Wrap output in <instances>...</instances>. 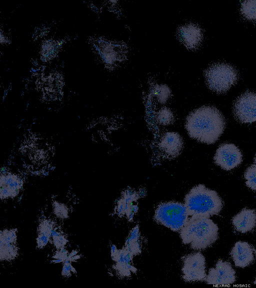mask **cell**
<instances>
[{
    "label": "cell",
    "instance_id": "obj_30",
    "mask_svg": "<svg viewBox=\"0 0 256 288\" xmlns=\"http://www.w3.org/2000/svg\"><path fill=\"white\" fill-rule=\"evenodd\" d=\"M254 284H256V279H255V280H254Z\"/></svg>",
    "mask_w": 256,
    "mask_h": 288
},
{
    "label": "cell",
    "instance_id": "obj_11",
    "mask_svg": "<svg viewBox=\"0 0 256 288\" xmlns=\"http://www.w3.org/2000/svg\"><path fill=\"white\" fill-rule=\"evenodd\" d=\"M176 37L188 48L194 50L198 47L202 42V31L196 24H187L178 28Z\"/></svg>",
    "mask_w": 256,
    "mask_h": 288
},
{
    "label": "cell",
    "instance_id": "obj_15",
    "mask_svg": "<svg viewBox=\"0 0 256 288\" xmlns=\"http://www.w3.org/2000/svg\"><path fill=\"white\" fill-rule=\"evenodd\" d=\"M234 229L241 233L252 231L256 228V212L253 209L244 208L232 218Z\"/></svg>",
    "mask_w": 256,
    "mask_h": 288
},
{
    "label": "cell",
    "instance_id": "obj_16",
    "mask_svg": "<svg viewBox=\"0 0 256 288\" xmlns=\"http://www.w3.org/2000/svg\"><path fill=\"white\" fill-rule=\"evenodd\" d=\"M22 186L20 178L12 173H4L0 176V198L2 200L15 197Z\"/></svg>",
    "mask_w": 256,
    "mask_h": 288
},
{
    "label": "cell",
    "instance_id": "obj_25",
    "mask_svg": "<svg viewBox=\"0 0 256 288\" xmlns=\"http://www.w3.org/2000/svg\"><path fill=\"white\" fill-rule=\"evenodd\" d=\"M51 237L52 243L58 250L64 248L68 242L63 234L56 230L52 231Z\"/></svg>",
    "mask_w": 256,
    "mask_h": 288
},
{
    "label": "cell",
    "instance_id": "obj_3",
    "mask_svg": "<svg viewBox=\"0 0 256 288\" xmlns=\"http://www.w3.org/2000/svg\"><path fill=\"white\" fill-rule=\"evenodd\" d=\"M218 228L212 220L191 217L180 231L182 242L199 250L212 246L218 238Z\"/></svg>",
    "mask_w": 256,
    "mask_h": 288
},
{
    "label": "cell",
    "instance_id": "obj_20",
    "mask_svg": "<svg viewBox=\"0 0 256 288\" xmlns=\"http://www.w3.org/2000/svg\"><path fill=\"white\" fill-rule=\"evenodd\" d=\"M246 184L248 187L256 190V164H253L248 166L244 174Z\"/></svg>",
    "mask_w": 256,
    "mask_h": 288
},
{
    "label": "cell",
    "instance_id": "obj_9",
    "mask_svg": "<svg viewBox=\"0 0 256 288\" xmlns=\"http://www.w3.org/2000/svg\"><path fill=\"white\" fill-rule=\"evenodd\" d=\"M111 257L115 262L112 268L117 275L121 278L129 277L138 270L134 266L132 260L134 256L124 246L118 249L114 245L111 246Z\"/></svg>",
    "mask_w": 256,
    "mask_h": 288
},
{
    "label": "cell",
    "instance_id": "obj_23",
    "mask_svg": "<svg viewBox=\"0 0 256 288\" xmlns=\"http://www.w3.org/2000/svg\"><path fill=\"white\" fill-rule=\"evenodd\" d=\"M152 94L159 102L164 103L170 96V92L169 88L166 85H156Z\"/></svg>",
    "mask_w": 256,
    "mask_h": 288
},
{
    "label": "cell",
    "instance_id": "obj_10",
    "mask_svg": "<svg viewBox=\"0 0 256 288\" xmlns=\"http://www.w3.org/2000/svg\"><path fill=\"white\" fill-rule=\"evenodd\" d=\"M205 280L208 284L230 285L236 280V272L229 262L219 260L215 267L209 270Z\"/></svg>",
    "mask_w": 256,
    "mask_h": 288
},
{
    "label": "cell",
    "instance_id": "obj_14",
    "mask_svg": "<svg viewBox=\"0 0 256 288\" xmlns=\"http://www.w3.org/2000/svg\"><path fill=\"white\" fill-rule=\"evenodd\" d=\"M183 146V140L179 134L176 132H167L162 137L159 147L162 154L168 158H174L180 152Z\"/></svg>",
    "mask_w": 256,
    "mask_h": 288
},
{
    "label": "cell",
    "instance_id": "obj_27",
    "mask_svg": "<svg viewBox=\"0 0 256 288\" xmlns=\"http://www.w3.org/2000/svg\"><path fill=\"white\" fill-rule=\"evenodd\" d=\"M50 238L51 237L41 234H38V236L36 238L37 247L38 248H44L48 244Z\"/></svg>",
    "mask_w": 256,
    "mask_h": 288
},
{
    "label": "cell",
    "instance_id": "obj_1",
    "mask_svg": "<svg viewBox=\"0 0 256 288\" xmlns=\"http://www.w3.org/2000/svg\"><path fill=\"white\" fill-rule=\"evenodd\" d=\"M224 118L215 107L204 106L192 112L186 118V128L192 138L202 143L212 144L224 132Z\"/></svg>",
    "mask_w": 256,
    "mask_h": 288
},
{
    "label": "cell",
    "instance_id": "obj_4",
    "mask_svg": "<svg viewBox=\"0 0 256 288\" xmlns=\"http://www.w3.org/2000/svg\"><path fill=\"white\" fill-rule=\"evenodd\" d=\"M208 88L218 94L226 92L238 80V73L232 66L226 63H216L204 72Z\"/></svg>",
    "mask_w": 256,
    "mask_h": 288
},
{
    "label": "cell",
    "instance_id": "obj_2",
    "mask_svg": "<svg viewBox=\"0 0 256 288\" xmlns=\"http://www.w3.org/2000/svg\"><path fill=\"white\" fill-rule=\"evenodd\" d=\"M184 205L189 216L209 218L220 214L223 202L215 190L200 184L193 187L186 194Z\"/></svg>",
    "mask_w": 256,
    "mask_h": 288
},
{
    "label": "cell",
    "instance_id": "obj_8",
    "mask_svg": "<svg viewBox=\"0 0 256 288\" xmlns=\"http://www.w3.org/2000/svg\"><path fill=\"white\" fill-rule=\"evenodd\" d=\"M240 150L234 144L224 143L216 150L214 159L216 164L226 170H231L242 162Z\"/></svg>",
    "mask_w": 256,
    "mask_h": 288
},
{
    "label": "cell",
    "instance_id": "obj_13",
    "mask_svg": "<svg viewBox=\"0 0 256 288\" xmlns=\"http://www.w3.org/2000/svg\"><path fill=\"white\" fill-rule=\"evenodd\" d=\"M254 248L250 244L238 241L232 249L230 256L236 267L244 268L254 262Z\"/></svg>",
    "mask_w": 256,
    "mask_h": 288
},
{
    "label": "cell",
    "instance_id": "obj_26",
    "mask_svg": "<svg viewBox=\"0 0 256 288\" xmlns=\"http://www.w3.org/2000/svg\"><path fill=\"white\" fill-rule=\"evenodd\" d=\"M38 234L51 237L53 231V223L49 220L40 222L38 226Z\"/></svg>",
    "mask_w": 256,
    "mask_h": 288
},
{
    "label": "cell",
    "instance_id": "obj_17",
    "mask_svg": "<svg viewBox=\"0 0 256 288\" xmlns=\"http://www.w3.org/2000/svg\"><path fill=\"white\" fill-rule=\"evenodd\" d=\"M140 236L138 226L136 225L130 231L124 245L134 256L142 252Z\"/></svg>",
    "mask_w": 256,
    "mask_h": 288
},
{
    "label": "cell",
    "instance_id": "obj_29",
    "mask_svg": "<svg viewBox=\"0 0 256 288\" xmlns=\"http://www.w3.org/2000/svg\"><path fill=\"white\" fill-rule=\"evenodd\" d=\"M254 162L256 164V154L255 157L254 158Z\"/></svg>",
    "mask_w": 256,
    "mask_h": 288
},
{
    "label": "cell",
    "instance_id": "obj_21",
    "mask_svg": "<svg viewBox=\"0 0 256 288\" xmlns=\"http://www.w3.org/2000/svg\"><path fill=\"white\" fill-rule=\"evenodd\" d=\"M156 119L160 124L166 126L172 123L174 116L172 112L169 108H164L156 114Z\"/></svg>",
    "mask_w": 256,
    "mask_h": 288
},
{
    "label": "cell",
    "instance_id": "obj_7",
    "mask_svg": "<svg viewBox=\"0 0 256 288\" xmlns=\"http://www.w3.org/2000/svg\"><path fill=\"white\" fill-rule=\"evenodd\" d=\"M233 114L241 123H252L256 121V93L246 92L234 101Z\"/></svg>",
    "mask_w": 256,
    "mask_h": 288
},
{
    "label": "cell",
    "instance_id": "obj_28",
    "mask_svg": "<svg viewBox=\"0 0 256 288\" xmlns=\"http://www.w3.org/2000/svg\"><path fill=\"white\" fill-rule=\"evenodd\" d=\"M71 262H72L68 258L64 262L62 270V276L68 277L71 276Z\"/></svg>",
    "mask_w": 256,
    "mask_h": 288
},
{
    "label": "cell",
    "instance_id": "obj_24",
    "mask_svg": "<svg viewBox=\"0 0 256 288\" xmlns=\"http://www.w3.org/2000/svg\"><path fill=\"white\" fill-rule=\"evenodd\" d=\"M16 237V230H3L0 232V243L16 244L17 238Z\"/></svg>",
    "mask_w": 256,
    "mask_h": 288
},
{
    "label": "cell",
    "instance_id": "obj_22",
    "mask_svg": "<svg viewBox=\"0 0 256 288\" xmlns=\"http://www.w3.org/2000/svg\"><path fill=\"white\" fill-rule=\"evenodd\" d=\"M52 212L54 216L60 220L68 218L70 214L68 206L64 203L58 201H54L53 202Z\"/></svg>",
    "mask_w": 256,
    "mask_h": 288
},
{
    "label": "cell",
    "instance_id": "obj_19",
    "mask_svg": "<svg viewBox=\"0 0 256 288\" xmlns=\"http://www.w3.org/2000/svg\"><path fill=\"white\" fill-rule=\"evenodd\" d=\"M18 254V248L16 244L0 243V257L1 260H9L14 259Z\"/></svg>",
    "mask_w": 256,
    "mask_h": 288
},
{
    "label": "cell",
    "instance_id": "obj_12",
    "mask_svg": "<svg viewBox=\"0 0 256 288\" xmlns=\"http://www.w3.org/2000/svg\"><path fill=\"white\" fill-rule=\"evenodd\" d=\"M136 192L126 190L118 200L115 208V212L120 217L126 216L129 221L133 219L136 213L138 207L134 204L135 202L140 198Z\"/></svg>",
    "mask_w": 256,
    "mask_h": 288
},
{
    "label": "cell",
    "instance_id": "obj_18",
    "mask_svg": "<svg viewBox=\"0 0 256 288\" xmlns=\"http://www.w3.org/2000/svg\"><path fill=\"white\" fill-rule=\"evenodd\" d=\"M240 12L244 18L256 22V0L242 1L240 4Z\"/></svg>",
    "mask_w": 256,
    "mask_h": 288
},
{
    "label": "cell",
    "instance_id": "obj_6",
    "mask_svg": "<svg viewBox=\"0 0 256 288\" xmlns=\"http://www.w3.org/2000/svg\"><path fill=\"white\" fill-rule=\"evenodd\" d=\"M182 276L186 282L205 280V258L200 252L192 253L182 258Z\"/></svg>",
    "mask_w": 256,
    "mask_h": 288
},
{
    "label": "cell",
    "instance_id": "obj_5",
    "mask_svg": "<svg viewBox=\"0 0 256 288\" xmlns=\"http://www.w3.org/2000/svg\"><path fill=\"white\" fill-rule=\"evenodd\" d=\"M188 216L184 204L171 201L160 204L156 210L154 218L158 223L178 232L186 223Z\"/></svg>",
    "mask_w": 256,
    "mask_h": 288
}]
</instances>
